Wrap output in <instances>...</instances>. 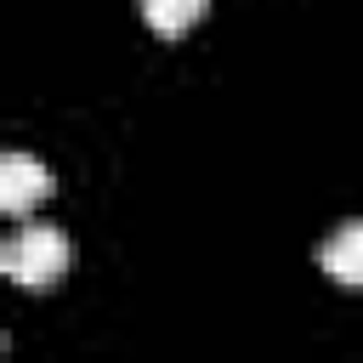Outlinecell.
I'll return each mask as SVG.
<instances>
[{
    "instance_id": "cell-1",
    "label": "cell",
    "mask_w": 363,
    "mask_h": 363,
    "mask_svg": "<svg viewBox=\"0 0 363 363\" xmlns=\"http://www.w3.org/2000/svg\"><path fill=\"white\" fill-rule=\"evenodd\" d=\"M0 272L17 289H51L68 272V238L57 227H23L6 250H0Z\"/></svg>"
},
{
    "instance_id": "cell-2",
    "label": "cell",
    "mask_w": 363,
    "mask_h": 363,
    "mask_svg": "<svg viewBox=\"0 0 363 363\" xmlns=\"http://www.w3.org/2000/svg\"><path fill=\"white\" fill-rule=\"evenodd\" d=\"M51 199V170L28 153H6L0 159V210L6 216H28L34 204Z\"/></svg>"
},
{
    "instance_id": "cell-3",
    "label": "cell",
    "mask_w": 363,
    "mask_h": 363,
    "mask_svg": "<svg viewBox=\"0 0 363 363\" xmlns=\"http://www.w3.org/2000/svg\"><path fill=\"white\" fill-rule=\"evenodd\" d=\"M318 267L346 284V289H363V221H340L323 244H318Z\"/></svg>"
},
{
    "instance_id": "cell-4",
    "label": "cell",
    "mask_w": 363,
    "mask_h": 363,
    "mask_svg": "<svg viewBox=\"0 0 363 363\" xmlns=\"http://www.w3.org/2000/svg\"><path fill=\"white\" fill-rule=\"evenodd\" d=\"M204 6H210V0H142V17H147V28H153L159 40H182V34L204 17Z\"/></svg>"
}]
</instances>
